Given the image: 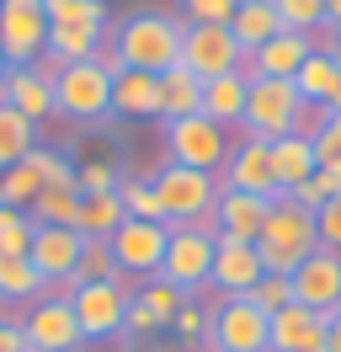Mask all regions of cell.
<instances>
[{
	"label": "cell",
	"instance_id": "obj_33",
	"mask_svg": "<svg viewBox=\"0 0 341 352\" xmlns=\"http://www.w3.org/2000/svg\"><path fill=\"white\" fill-rule=\"evenodd\" d=\"M32 224H64V230H75V214H80V192L75 187H43L38 198H32Z\"/></svg>",
	"mask_w": 341,
	"mask_h": 352
},
{
	"label": "cell",
	"instance_id": "obj_9",
	"mask_svg": "<svg viewBox=\"0 0 341 352\" xmlns=\"http://www.w3.org/2000/svg\"><path fill=\"white\" fill-rule=\"evenodd\" d=\"M128 278L118 283H80L69 294L75 305V320H80V336L85 342H118L123 336V315H128Z\"/></svg>",
	"mask_w": 341,
	"mask_h": 352
},
{
	"label": "cell",
	"instance_id": "obj_28",
	"mask_svg": "<svg viewBox=\"0 0 341 352\" xmlns=\"http://www.w3.org/2000/svg\"><path fill=\"white\" fill-rule=\"evenodd\" d=\"M107 43V27H75V22H54L48 27V59L54 65H75V59H96Z\"/></svg>",
	"mask_w": 341,
	"mask_h": 352
},
{
	"label": "cell",
	"instance_id": "obj_53",
	"mask_svg": "<svg viewBox=\"0 0 341 352\" xmlns=\"http://www.w3.org/2000/svg\"><path fill=\"white\" fill-rule=\"evenodd\" d=\"M155 352H176V347H155Z\"/></svg>",
	"mask_w": 341,
	"mask_h": 352
},
{
	"label": "cell",
	"instance_id": "obj_8",
	"mask_svg": "<svg viewBox=\"0 0 341 352\" xmlns=\"http://www.w3.org/2000/svg\"><path fill=\"white\" fill-rule=\"evenodd\" d=\"M208 352H267L272 342V320L251 305V299H219L208 315Z\"/></svg>",
	"mask_w": 341,
	"mask_h": 352
},
{
	"label": "cell",
	"instance_id": "obj_3",
	"mask_svg": "<svg viewBox=\"0 0 341 352\" xmlns=\"http://www.w3.org/2000/svg\"><path fill=\"white\" fill-rule=\"evenodd\" d=\"M149 182H155V198L166 208L170 230H182V224L213 230V203H219V176L213 171H192V166L166 160L160 171H149Z\"/></svg>",
	"mask_w": 341,
	"mask_h": 352
},
{
	"label": "cell",
	"instance_id": "obj_13",
	"mask_svg": "<svg viewBox=\"0 0 341 352\" xmlns=\"http://www.w3.org/2000/svg\"><path fill=\"white\" fill-rule=\"evenodd\" d=\"M80 245H85V235L80 230H64V224H38V230H32L27 262L38 267V278H43L48 294H64V299H69V278H75V262H80Z\"/></svg>",
	"mask_w": 341,
	"mask_h": 352
},
{
	"label": "cell",
	"instance_id": "obj_42",
	"mask_svg": "<svg viewBox=\"0 0 341 352\" xmlns=\"http://www.w3.org/2000/svg\"><path fill=\"white\" fill-rule=\"evenodd\" d=\"M288 32H315L325 22V0H272Z\"/></svg>",
	"mask_w": 341,
	"mask_h": 352
},
{
	"label": "cell",
	"instance_id": "obj_16",
	"mask_svg": "<svg viewBox=\"0 0 341 352\" xmlns=\"http://www.w3.org/2000/svg\"><path fill=\"white\" fill-rule=\"evenodd\" d=\"M288 283H294V305L315 309V315H336L341 309V251L320 245L315 256H304L288 272Z\"/></svg>",
	"mask_w": 341,
	"mask_h": 352
},
{
	"label": "cell",
	"instance_id": "obj_39",
	"mask_svg": "<svg viewBox=\"0 0 341 352\" xmlns=\"http://www.w3.org/2000/svg\"><path fill=\"white\" fill-rule=\"evenodd\" d=\"M245 299H251V305L261 309L267 320H272L277 309H288V305H294V283H288L283 272H267V278H261V283H256L251 294H245Z\"/></svg>",
	"mask_w": 341,
	"mask_h": 352
},
{
	"label": "cell",
	"instance_id": "obj_19",
	"mask_svg": "<svg viewBox=\"0 0 341 352\" xmlns=\"http://www.w3.org/2000/svg\"><path fill=\"white\" fill-rule=\"evenodd\" d=\"M0 102H11L27 123H43V118L59 112V107H54V75H43L38 65L6 69V80H0Z\"/></svg>",
	"mask_w": 341,
	"mask_h": 352
},
{
	"label": "cell",
	"instance_id": "obj_23",
	"mask_svg": "<svg viewBox=\"0 0 341 352\" xmlns=\"http://www.w3.org/2000/svg\"><path fill=\"white\" fill-rule=\"evenodd\" d=\"M245 96H251V75H245V69L213 75V80H203V118H213L219 129H240Z\"/></svg>",
	"mask_w": 341,
	"mask_h": 352
},
{
	"label": "cell",
	"instance_id": "obj_45",
	"mask_svg": "<svg viewBox=\"0 0 341 352\" xmlns=\"http://www.w3.org/2000/svg\"><path fill=\"white\" fill-rule=\"evenodd\" d=\"M208 315H213V309H203L197 299H182V309H176L170 331H176L182 342H203V336H208Z\"/></svg>",
	"mask_w": 341,
	"mask_h": 352
},
{
	"label": "cell",
	"instance_id": "obj_30",
	"mask_svg": "<svg viewBox=\"0 0 341 352\" xmlns=\"http://www.w3.org/2000/svg\"><path fill=\"white\" fill-rule=\"evenodd\" d=\"M38 144V123H27L11 102H0V171L27 160V150Z\"/></svg>",
	"mask_w": 341,
	"mask_h": 352
},
{
	"label": "cell",
	"instance_id": "obj_37",
	"mask_svg": "<svg viewBox=\"0 0 341 352\" xmlns=\"http://www.w3.org/2000/svg\"><path fill=\"white\" fill-rule=\"evenodd\" d=\"M38 192H43V182L32 176L27 160H16V166H6V171H0V203H6V208H32Z\"/></svg>",
	"mask_w": 341,
	"mask_h": 352
},
{
	"label": "cell",
	"instance_id": "obj_26",
	"mask_svg": "<svg viewBox=\"0 0 341 352\" xmlns=\"http://www.w3.org/2000/svg\"><path fill=\"white\" fill-rule=\"evenodd\" d=\"M336 86H341V59L325 54V48H315V54L298 65V75H294V91H298L304 107H331Z\"/></svg>",
	"mask_w": 341,
	"mask_h": 352
},
{
	"label": "cell",
	"instance_id": "obj_2",
	"mask_svg": "<svg viewBox=\"0 0 341 352\" xmlns=\"http://www.w3.org/2000/svg\"><path fill=\"white\" fill-rule=\"evenodd\" d=\"M256 251H261V267L267 272H294L304 256H315L320 251V224L309 208H298L288 192H277L272 198V214L261 224V235H256Z\"/></svg>",
	"mask_w": 341,
	"mask_h": 352
},
{
	"label": "cell",
	"instance_id": "obj_25",
	"mask_svg": "<svg viewBox=\"0 0 341 352\" xmlns=\"http://www.w3.org/2000/svg\"><path fill=\"white\" fill-rule=\"evenodd\" d=\"M230 32H234V43H240V54H256L261 43H272L277 32H288V27H283L272 0H240V11L230 16Z\"/></svg>",
	"mask_w": 341,
	"mask_h": 352
},
{
	"label": "cell",
	"instance_id": "obj_15",
	"mask_svg": "<svg viewBox=\"0 0 341 352\" xmlns=\"http://www.w3.org/2000/svg\"><path fill=\"white\" fill-rule=\"evenodd\" d=\"M219 187L230 192H256V198H277V176H272V144L240 133V144H230L224 166H219Z\"/></svg>",
	"mask_w": 341,
	"mask_h": 352
},
{
	"label": "cell",
	"instance_id": "obj_14",
	"mask_svg": "<svg viewBox=\"0 0 341 352\" xmlns=\"http://www.w3.org/2000/svg\"><path fill=\"white\" fill-rule=\"evenodd\" d=\"M261 278H267V267H261L256 241L213 235V272H208V288H219V299H245Z\"/></svg>",
	"mask_w": 341,
	"mask_h": 352
},
{
	"label": "cell",
	"instance_id": "obj_38",
	"mask_svg": "<svg viewBox=\"0 0 341 352\" xmlns=\"http://www.w3.org/2000/svg\"><path fill=\"white\" fill-rule=\"evenodd\" d=\"M133 299H139V305H144L149 315H155V320H160V326L170 331V320H176V309H182V299H187V294H176L170 283H160V278H149V283L139 288Z\"/></svg>",
	"mask_w": 341,
	"mask_h": 352
},
{
	"label": "cell",
	"instance_id": "obj_10",
	"mask_svg": "<svg viewBox=\"0 0 341 352\" xmlns=\"http://www.w3.org/2000/svg\"><path fill=\"white\" fill-rule=\"evenodd\" d=\"M21 331H27V352H80V320H75V305L64 294H43L32 299V309L21 315Z\"/></svg>",
	"mask_w": 341,
	"mask_h": 352
},
{
	"label": "cell",
	"instance_id": "obj_12",
	"mask_svg": "<svg viewBox=\"0 0 341 352\" xmlns=\"http://www.w3.org/2000/svg\"><path fill=\"white\" fill-rule=\"evenodd\" d=\"M170 245V224H149V219H123L112 230V256H118V272L123 278H160V262H166Z\"/></svg>",
	"mask_w": 341,
	"mask_h": 352
},
{
	"label": "cell",
	"instance_id": "obj_29",
	"mask_svg": "<svg viewBox=\"0 0 341 352\" xmlns=\"http://www.w3.org/2000/svg\"><path fill=\"white\" fill-rule=\"evenodd\" d=\"M123 203L118 192H85L80 198V214H75V230H80L85 241H112V230L123 224Z\"/></svg>",
	"mask_w": 341,
	"mask_h": 352
},
{
	"label": "cell",
	"instance_id": "obj_50",
	"mask_svg": "<svg viewBox=\"0 0 341 352\" xmlns=\"http://www.w3.org/2000/svg\"><path fill=\"white\" fill-rule=\"evenodd\" d=\"M331 54H336V59H341V27H336V38H331Z\"/></svg>",
	"mask_w": 341,
	"mask_h": 352
},
{
	"label": "cell",
	"instance_id": "obj_31",
	"mask_svg": "<svg viewBox=\"0 0 341 352\" xmlns=\"http://www.w3.org/2000/svg\"><path fill=\"white\" fill-rule=\"evenodd\" d=\"M118 256H112V241H85L80 245V262H75V278H69V294L80 283H118Z\"/></svg>",
	"mask_w": 341,
	"mask_h": 352
},
{
	"label": "cell",
	"instance_id": "obj_41",
	"mask_svg": "<svg viewBox=\"0 0 341 352\" xmlns=\"http://www.w3.org/2000/svg\"><path fill=\"white\" fill-rule=\"evenodd\" d=\"M118 182H123V171L112 166V160H80L75 166V192H118Z\"/></svg>",
	"mask_w": 341,
	"mask_h": 352
},
{
	"label": "cell",
	"instance_id": "obj_5",
	"mask_svg": "<svg viewBox=\"0 0 341 352\" xmlns=\"http://www.w3.org/2000/svg\"><path fill=\"white\" fill-rule=\"evenodd\" d=\"M298 123H304V102H298L294 80H251L240 133L272 144V139H283V133H298Z\"/></svg>",
	"mask_w": 341,
	"mask_h": 352
},
{
	"label": "cell",
	"instance_id": "obj_22",
	"mask_svg": "<svg viewBox=\"0 0 341 352\" xmlns=\"http://www.w3.org/2000/svg\"><path fill=\"white\" fill-rule=\"evenodd\" d=\"M325 320H331V315H315V309H304V305L277 309L267 352H315L320 342H325Z\"/></svg>",
	"mask_w": 341,
	"mask_h": 352
},
{
	"label": "cell",
	"instance_id": "obj_44",
	"mask_svg": "<svg viewBox=\"0 0 341 352\" xmlns=\"http://www.w3.org/2000/svg\"><path fill=\"white\" fill-rule=\"evenodd\" d=\"M336 192H341V176H336V171H315L309 182H298V187L288 192V198H294L298 208H309V214H315L320 203H331Z\"/></svg>",
	"mask_w": 341,
	"mask_h": 352
},
{
	"label": "cell",
	"instance_id": "obj_4",
	"mask_svg": "<svg viewBox=\"0 0 341 352\" xmlns=\"http://www.w3.org/2000/svg\"><path fill=\"white\" fill-rule=\"evenodd\" d=\"M54 107L75 123H102L112 118V69L102 59H75L54 69Z\"/></svg>",
	"mask_w": 341,
	"mask_h": 352
},
{
	"label": "cell",
	"instance_id": "obj_11",
	"mask_svg": "<svg viewBox=\"0 0 341 352\" xmlns=\"http://www.w3.org/2000/svg\"><path fill=\"white\" fill-rule=\"evenodd\" d=\"M48 48V11L43 0H0V54L6 65H38Z\"/></svg>",
	"mask_w": 341,
	"mask_h": 352
},
{
	"label": "cell",
	"instance_id": "obj_52",
	"mask_svg": "<svg viewBox=\"0 0 341 352\" xmlns=\"http://www.w3.org/2000/svg\"><path fill=\"white\" fill-rule=\"evenodd\" d=\"M6 69H11V65H6V54H0V80H6Z\"/></svg>",
	"mask_w": 341,
	"mask_h": 352
},
{
	"label": "cell",
	"instance_id": "obj_1",
	"mask_svg": "<svg viewBox=\"0 0 341 352\" xmlns=\"http://www.w3.org/2000/svg\"><path fill=\"white\" fill-rule=\"evenodd\" d=\"M182 32H187V22L170 16V11H133L112 32V54L123 69L166 75L170 65H182Z\"/></svg>",
	"mask_w": 341,
	"mask_h": 352
},
{
	"label": "cell",
	"instance_id": "obj_36",
	"mask_svg": "<svg viewBox=\"0 0 341 352\" xmlns=\"http://www.w3.org/2000/svg\"><path fill=\"white\" fill-rule=\"evenodd\" d=\"M32 214L27 208H6L0 203V256H27L32 251Z\"/></svg>",
	"mask_w": 341,
	"mask_h": 352
},
{
	"label": "cell",
	"instance_id": "obj_18",
	"mask_svg": "<svg viewBox=\"0 0 341 352\" xmlns=\"http://www.w3.org/2000/svg\"><path fill=\"white\" fill-rule=\"evenodd\" d=\"M315 54V38L309 32H277L272 43H261L256 54H245V75L251 80H294L298 75V65Z\"/></svg>",
	"mask_w": 341,
	"mask_h": 352
},
{
	"label": "cell",
	"instance_id": "obj_32",
	"mask_svg": "<svg viewBox=\"0 0 341 352\" xmlns=\"http://www.w3.org/2000/svg\"><path fill=\"white\" fill-rule=\"evenodd\" d=\"M118 203H123L128 219H149V224H166V208H160V198H155V182L149 176H128L118 182Z\"/></svg>",
	"mask_w": 341,
	"mask_h": 352
},
{
	"label": "cell",
	"instance_id": "obj_48",
	"mask_svg": "<svg viewBox=\"0 0 341 352\" xmlns=\"http://www.w3.org/2000/svg\"><path fill=\"white\" fill-rule=\"evenodd\" d=\"M325 342H331V352H341V309L325 320Z\"/></svg>",
	"mask_w": 341,
	"mask_h": 352
},
{
	"label": "cell",
	"instance_id": "obj_51",
	"mask_svg": "<svg viewBox=\"0 0 341 352\" xmlns=\"http://www.w3.org/2000/svg\"><path fill=\"white\" fill-rule=\"evenodd\" d=\"M331 112H341V86H336V96H331Z\"/></svg>",
	"mask_w": 341,
	"mask_h": 352
},
{
	"label": "cell",
	"instance_id": "obj_6",
	"mask_svg": "<svg viewBox=\"0 0 341 352\" xmlns=\"http://www.w3.org/2000/svg\"><path fill=\"white\" fill-rule=\"evenodd\" d=\"M160 133H166V155L176 166H192V171L219 176L224 155H230V129H219L203 112L197 118H170V123H160Z\"/></svg>",
	"mask_w": 341,
	"mask_h": 352
},
{
	"label": "cell",
	"instance_id": "obj_27",
	"mask_svg": "<svg viewBox=\"0 0 341 352\" xmlns=\"http://www.w3.org/2000/svg\"><path fill=\"white\" fill-rule=\"evenodd\" d=\"M203 112V80L192 75L187 65H170L160 75V123L170 118H197Z\"/></svg>",
	"mask_w": 341,
	"mask_h": 352
},
{
	"label": "cell",
	"instance_id": "obj_43",
	"mask_svg": "<svg viewBox=\"0 0 341 352\" xmlns=\"http://www.w3.org/2000/svg\"><path fill=\"white\" fill-rule=\"evenodd\" d=\"M315 166L341 176V112H331V118L315 129Z\"/></svg>",
	"mask_w": 341,
	"mask_h": 352
},
{
	"label": "cell",
	"instance_id": "obj_34",
	"mask_svg": "<svg viewBox=\"0 0 341 352\" xmlns=\"http://www.w3.org/2000/svg\"><path fill=\"white\" fill-rule=\"evenodd\" d=\"M43 294L48 288L27 256H0V299H43Z\"/></svg>",
	"mask_w": 341,
	"mask_h": 352
},
{
	"label": "cell",
	"instance_id": "obj_49",
	"mask_svg": "<svg viewBox=\"0 0 341 352\" xmlns=\"http://www.w3.org/2000/svg\"><path fill=\"white\" fill-rule=\"evenodd\" d=\"M325 22L341 27V0H325Z\"/></svg>",
	"mask_w": 341,
	"mask_h": 352
},
{
	"label": "cell",
	"instance_id": "obj_24",
	"mask_svg": "<svg viewBox=\"0 0 341 352\" xmlns=\"http://www.w3.org/2000/svg\"><path fill=\"white\" fill-rule=\"evenodd\" d=\"M315 166V139L309 133H283L272 139V176H277V192H294L298 182H309Z\"/></svg>",
	"mask_w": 341,
	"mask_h": 352
},
{
	"label": "cell",
	"instance_id": "obj_35",
	"mask_svg": "<svg viewBox=\"0 0 341 352\" xmlns=\"http://www.w3.org/2000/svg\"><path fill=\"white\" fill-rule=\"evenodd\" d=\"M27 166H32V176H38L43 187H75V160L64 150H54V144H32Z\"/></svg>",
	"mask_w": 341,
	"mask_h": 352
},
{
	"label": "cell",
	"instance_id": "obj_40",
	"mask_svg": "<svg viewBox=\"0 0 341 352\" xmlns=\"http://www.w3.org/2000/svg\"><path fill=\"white\" fill-rule=\"evenodd\" d=\"M240 0H182V22L187 27H230Z\"/></svg>",
	"mask_w": 341,
	"mask_h": 352
},
{
	"label": "cell",
	"instance_id": "obj_7",
	"mask_svg": "<svg viewBox=\"0 0 341 352\" xmlns=\"http://www.w3.org/2000/svg\"><path fill=\"white\" fill-rule=\"evenodd\" d=\"M208 272H213V230H197V224L170 230L166 262H160V283H170L176 294L197 299V288H208Z\"/></svg>",
	"mask_w": 341,
	"mask_h": 352
},
{
	"label": "cell",
	"instance_id": "obj_47",
	"mask_svg": "<svg viewBox=\"0 0 341 352\" xmlns=\"http://www.w3.org/2000/svg\"><path fill=\"white\" fill-rule=\"evenodd\" d=\"M0 352H27V331H21L16 315L0 309Z\"/></svg>",
	"mask_w": 341,
	"mask_h": 352
},
{
	"label": "cell",
	"instance_id": "obj_17",
	"mask_svg": "<svg viewBox=\"0 0 341 352\" xmlns=\"http://www.w3.org/2000/svg\"><path fill=\"white\" fill-rule=\"evenodd\" d=\"M182 65L197 80H213V75H234L245 65V54H240L230 27H187L182 32Z\"/></svg>",
	"mask_w": 341,
	"mask_h": 352
},
{
	"label": "cell",
	"instance_id": "obj_46",
	"mask_svg": "<svg viewBox=\"0 0 341 352\" xmlns=\"http://www.w3.org/2000/svg\"><path fill=\"white\" fill-rule=\"evenodd\" d=\"M315 224H320V245H325V251H341V192L315 208Z\"/></svg>",
	"mask_w": 341,
	"mask_h": 352
},
{
	"label": "cell",
	"instance_id": "obj_20",
	"mask_svg": "<svg viewBox=\"0 0 341 352\" xmlns=\"http://www.w3.org/2000/svg\"><path fill=\"white\" fill-rule=\"evenodd\" d=\"M272 214V198H256V192H230L219 187V203H213V235H234V241H256L261 224Z\"/></svg>",
	"mask_w": 341,
	"mask_h": 352
},
{
	"label": "cell",
	"instance_id": "obj_21",
	"mask_svg": "<svg viewBox=\"0 0 341 352\" xmlns=\"http://www.w3.org/2000/svg\"><path fill=\"white\" fill-rule=\"evenodd\" d=\"M112 118H128V123L160 118V75H149V69H118L112 75Z\"/></svg>",
	"mask_w": 341,
	"mask_h": 352
}]
</instances>
